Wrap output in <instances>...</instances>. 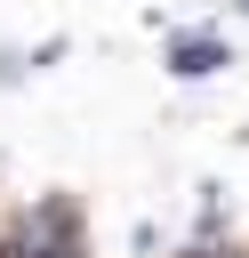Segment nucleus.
<instances>
[{
	"mask_svg": "<svg viewBox=\"0 0 249 258\" xmlns=\"http://www.w3.org/2000/svg\"><path fill=\"white\" fill-rule=\"evenodd\" d=\"M217 64H225V48H217L209 32H201V40H177V73H217Z\"/></svg>",
	"mask_w": 249,
	"mask_h": 258,
	"instance_id": "obj_1",
	"label": "nucleus"
}]
</instances>
